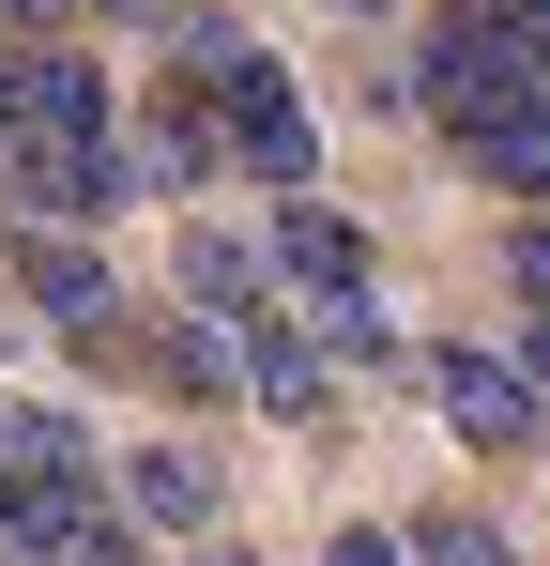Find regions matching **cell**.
<instances>
[{"instance_id": "30bf717a", "label": "cell", "mask_w": 550, "mask_h": 566, "mask_svg": "<svg viewBox=\"0 0 550 566\" xmlns=\"http://www.w3.org/2000/svg\"><path fill=\"white\" fill-rule=\"evenodd\" d=\"M458 169L505 199H550V107H489V123H458Z\"/></svg>"}, {"instance_id": "ba28073f", "label": "cell", "mask_w": 550, "mask_h": 566, "mask_svg": "<svg viewBox=\"0 0 550 566\" xmlns=\"http://www.w3.org/2000/svg\"><path fill=\"white\" fill-rule=\"evenodd\" d=\"M138 382H169L183 413H214V398L245 382V337H214V322L183 306V322H154V337H138Z\"/></svg>"}, {"instance_id": "277c9868", "label": "cell", "mask_w": 550, "mask_h": 566, "mask_svg": "<svg viewBox=\"0 0 550 566\" xmlns=\"http://www.w3.org/2000/svg\"><path fill=\"white\" fill-rule=\"evenodd\" d=\"M0 154H107V77L77 46H0Z\"/></svg>"}, {"instance_id": "7c38bea8", "label": "cell", "mask_w": 550, "mask_h": 566, "mask_svg": "<svg viewBox=\"0 0 550 566\" xmlns=\"http://www.w3.org/2000/svg\"><path fill=\"white\" fill-rule=\"evenodd\" d=\"M398 552H413V566H520L505 536H489V521H474V505H429V521H413Z\"/></svg>"}, {"instance_id": "2e32d148", "label": "cell", "mask_w": 550, "mask_h": 566, "mask_svg": "<svg viewBox=\"0 0 550 566\" xmlns=\"http://www.w3.org/2000/svg\"><path fill=\"white\" fill-rule=\"evenodd\" d=\"M489 15H520V31H536V46H550V0H489Z\"/></svg>"}, {"instance_id": "9c48e42d", "label": "cell", "mask_w": 550, "mask_h": 566, "mask_svg": "<svg viewBox=\"0 0 550 566\" xmlns=\"http://www.w3.org/2000/svg\"><path fill=\"white\" fill-rule=\"evenodd\" d=\"M123 521H138V536H199V521H214V460H199V444H138V460H123Z\"/></svg>"}, {"instance_id": "5bb4252c", "label": "cell", "mask_w": 550, "mask_h": 566, "mask_svg": "<svg viewBox=\"0 0 550 566\" xmlns=\"http://www.w3.org/2000/svg\"><path fill=\"white\" fill-rule=\"evenodd\" d=\"M321 566H413V552H398V536H367V521H352V536H337Z\"/></svg>"}, {"instance_id": "52a82bcc", "label": "cell", "mask_w": 550, "mask_h": 566, "mask_svg": "<svg viewBox=\"0 0 550 566\" xmlns=\"http://www.w3.org/2000/svg\"><path fill=\"white\" fill-rule=\"evenodd\" d=\"M245 398H261V413H321V398H337V353H321V322L261 306V322H245Z\"/></svg>"}, {"instance_id": "e0dca14e", "label": "cell", "mask_w": 550, "mask_h": 566, "mask_svg": "<svg viewBox=\"0 0 550 566\" xmlns=\"http://www.w3.org/2000/svg\"><path fill=\"white\" fill-rule=\"evenodd\" d=\"M337 15H382V0H337Z\"/></svg>"}, {"instance_id": "7a4b0ae2", "label": "cell", "mask_w": 550, "mask_h": 566, "mask_svg": "<svg viewBox=\"0 0 550 566\" xmlns=\"http://www.w3.org/2000/svg\"><path fill=\"white\" fill-rule=\"evenodd\" d=\"M413 107H429V123H489V107H550V46L536 31H520V15H489V0H458L444 31H429V46H413Z\"/></svg>"}, {"instance_id": "ac0fdd59", "label": "cell", "mask_w": 550, "mask_h": 566, "mask_svg": "<svg viewBox=\"0 0 550 566\" xmlns=\"http://www.w3.org/2000/svg\"><path fill=\"white\" fill-rule=\"evenodd\" d=\"M199 566H245V552H199Z\"/></svg>"}, {"instance_id": "8992f818", "label": "cell", "mask_w": 550, "mask_h": 566, "mask_svg": "<svg viewBox=\"0 0 550 566\" xmlns=\"http://www.w3.org/2000/svg\"><path fill=\"white\" fill-rule=\"evenodd\" d=\"M15 291H31V322H46V337H92V322L123 306L107 261H92L77 230H31V214H15Z\"/></svg>"}, {"instance_id": "8fae6325", "label": "cell", "mask_w": 550, "mask_h": 566, "mask_svg": "<svg viewBox=\"0 0 550 566\" xmlns=\"http://www.w3.org/2000/svg\"><path fill=\"white\" fill-rule=\"evenodd\" d=\"M183 306H199V322H261V245L183 230Z\"/></svg>"}, {"instance_id": "d6986e66", "label": "cell", "mask_w": 550, "mask_h": 566, "mask_svg": "<svg viewBox=\"0 0 550 566\" xmlns=\"http://www.w3.org/2000/svg\"><path fill=\"white\" fill-rule=\"evenodd\" d=\"M0 429H15V398H0Z\"/></svg>"}, {"instance_id": "6da1fadb", "label": "cell", "mask_w": 550, "mask_h": 566, "mask_svg": "<svg viewBox=\"0 0 550 566\" xmlns=\"http://www.w3.org/2000/svg\"><path fill=\"white\" fill-rule=\"evenodd\" d=\"M183 93L214 107V138H230V169L245 185H275V199H306V169H321V123H306V93L275 77L245 31H214V15H183V62H169Z\"/></svg>"}, {"instance_id": "4fadbf2b", "label": "cell", "mask_w": 550, "mask_h": 566, "mask_svg": "<svg viewBox=\"0 0 550 566\" xmlns=\"http://www.w3.org/2000/svg\"><path fill=\"white\" fill-rule=\"evenodd\" d=\"M505 276H520V306H550V214H520V230H505Z\"/></svg>"}, {"instance_id": "5b68a950", "label": "cell", "mask_w": 550, "mask_h": 566, "mask_svg": "<svg viewBox=\"0 0 550 566\" xmlns=\"http://www.w3.org/2000/svg\"><path fill=\"white\" fill-rule=\"evenodd\" d=\"M275 276L306 291V322H321V306H367V230L337 199H275Z\"/></svg>"}, {"instance_id": "3957f363", "label": "cell", "mask_w": 550, "mask_h": 566, "mask_svg": "<svg viewBox=\"0 0 550 566\" xmlns=\"http://www.w3.org/2000/svg\"><path fill=\"white\" fill-rule=\"evenodd\" d=\"M413 382H429V413H444L458 444H489V460H536V444H550V398L520 382V353L444 337V353H413Z\"/></svg>"}, {"instance_id": "9a60e30c", "label": "cell", "mask_w": 550, "mask_h": 566, "mask_svg": "<svg viewBox=\"0 0 550 566\" xmlns=\"http://www.w3.org/2000/svg\"><path fill=\"white\" fill-rule=\"evenodd\" d=\"M520 382H536V398H550V306H536V322H520Z\"/></svg>"}]
</instances>
